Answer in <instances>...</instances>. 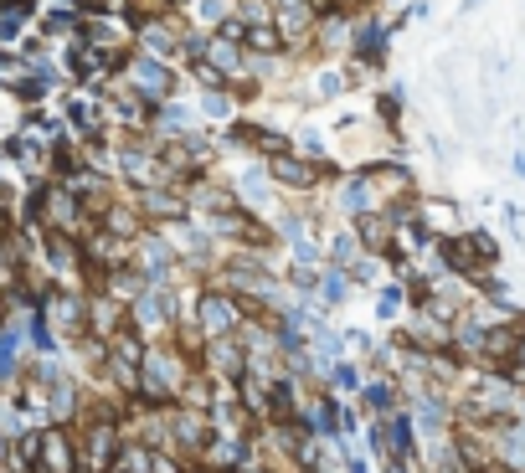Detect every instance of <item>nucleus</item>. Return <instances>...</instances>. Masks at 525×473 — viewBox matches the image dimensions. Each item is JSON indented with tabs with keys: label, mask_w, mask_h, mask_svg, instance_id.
Here are the masks:
<instances>
[{
	"label": "nucleus",
	"mask_w": 525,
	"mask_h": 473,
	"mask_svg": "<svg viewBox=\"0 0 525 473\" xmlns=\"http://www.w3.org/2000/svg\"><path fill=\"white\" fill-rule=\"evenodd\" d=\"M191 371H196V360L181 345L155 340V345H145V360H139V396L155 402V407H170L175 396H181Z\"/></svg>",
	"instance_id": "f257e3e1"
},
{
	"label": "nucleus",
	"mask_w": 525,
	"mask_h": 473,
	"mask_svg": "<svg viewBox=\"0 0 525 473\" xmlns=\"http://www.w3.org/2000/svg\"><path fill=\"white\" fill-rule=\"evenodd\" d=\"M119 83L129 93H139V98H150V103H165L175 93V67L160 62V57H150V52H139V47H129L119 57Z\"/></svg>",
	"instance_id": "f03ea898"
},
{
	"label": "nucleus",
	"mask_w": 525,
	"mask_h": 473,
	"mask_svg": "<svg viewBox=\"0 0 525 473\" xmlns=\"http://www.w3.org/2000/svg\"><path fill=\"white\" fill-rule=\"evenodd\" d=\"M186 319L201 330V340L237 335V324H242V299L232 294V288H201L196 304L186 309Z\"/></svg>",
	"instance_id": "7ed1b4c3"
},
{
	"label": "nucleus",
	"mask_w": 525,
	"mask_h": 473,
	"mask_svg": "<svg viewBox=\"0 0 525 473\" xmlns=\"http://www.w3.org/2000/svg\"><path fill=\"white\" fill-rule=\"evenodd\" d=\"M175 319H181V309H175V294H170V283H145V294H139L129 304V324L139 335H155V340H170L175 335Z\"/></svg>",
	"instance_id": "20e7f679"
},
{
	"label": "nucleus",
	"mask_w": 525,
	"mask_h": 473,
	"mask_svg": "<svg viewBox=\"0 0 525 473\" xmlns=\"http://www.w3.org/2000/svg\"><path fill=\"white\" fill-rule=\"evenodd\" d=\"M186 21L181 16H145V21H134V47L139 52H150V57H160V62H170V67H181V57H186Z\"/></svg>",
	"instance_id": "39448f33"
},
{
	"label": "nucleus",
	"mask_w": 525,
	"mask_h": 473,
	"mask_svg": "<svg viewBox=\"0 0 525 473\" xmlns=\"http://www.w3.org/2000/svg\"><path fill=\"white\" fill-rule=\"evenodd\" d=\"M62 119H67V134L73 139H98L103 129H109V103H103V93L73 83L62 93Z\"/></svg>",
	"instance_id": "423d86ee"
},
{
	"label": "nucleus",
	"mask_w": 525,
	"mask_h": 473,
	"mask_svg": "<svg viewBox=\"0 0 525 473\" xmlns=\"http://www.w3.org/2000/svg\"><path fill=\"white\" fill-rule=\"evenodd\" d=\"M165 417H170V448H175V453H191V458H201L206 448H212V438H217L212 412L186 407V402H170V407H165Z\"/></svg>",
	"instance_id": "0eeeda50"
},
{
	"label": "nucleus",
	"mask_w": 525,
	"mask_h": 473,
	"mask_svg": "<svg viewBox=\"0 0 525 473\" xmlns=\"http://www.w3.org/2000/svg\"><path fill=\"white\" fill-rule=\"evenodd\" d=\"M129 268L145 278V283H170V268H175V247L165 242L160 227H145L134 242H129Z\"/></svg>",
	"instance_id": "6e6552de"
},
{
	"label": "nucleus",
	"mask_w": 525,
	"mask_h": 473,
	"mask_svg": "<svg viewBox=\"0 0 525 473\" xmlns=\"http://www.w3.org/2000/svg\"><path fill=\"white\" fill-rule=\"evenodd\" d=\"M325 175H330L325 160H309V155H294V150H284V155L268 160V180H273V186H284V191H294V196L320 191Z\"/></svg>",
	"instance_id": "1a4fd4ad"
},
{
	"label": "nucleus",
	"mask_w": 525,
	"mask_h": 473,
	"mask_svg": "<svg viewBox=\"0 0 525 473\" xmlns=\"http://www.w3.org/2000/svg\"><path fill=\"white\" fill-rule=\"evenodd\" d=\"M134 206H139V216H145L150 227H160V222H181V216L191 211V206H186V191H181V186H170V180H150V186H134Z\"/></svg>",
	"instance_id": "9d476101"
},
{
	"label": "nucleus",
	"mask_w": 525,
	"mask_h": 473,
	"mask_svg": "<svg viewBox=\"0 0 525 473\" xmlns=\"http://www.w3.org/2000/svg\"><path fill=\"white\" fill-rule=\"evenodd\" d=\"M37 473H78V432H73V422H42Z\"/></svg>",
	"instance_id": "9b49d317"
},
{
	"label": "nucleus",
	"mask_w": 525,
	"mask_h": 473,
	"mask_svg": "<svg viewBox=\"0 0 525 473\" xmlns=\"http://www.w3.org/2000/svg\"><path fill=\"white\" fill-rule=\"evenodd\" d=\"M201 371H212L217 381H242V376H248V345H242L237 335L206 340L201 345Z\"/></svg>",
	"instance_id": "f8f14e48"
},
{
	"label": "nucleus",
	"mask_w": 525,
	"mask_h": 473,
	"mask_svg": "<svg viewBox=\"0 0 525 473\" xmlns=\"http://www.w3.org/2000/svg\"><path fill=\"white\" fill-rule=\"evenodd\" d=\"M392 47V21L387 16H356V31H350V57L381 67Z\"/></svg>",
	"instance_id": "ddd939ff"
},
{
	"label": "nucleus",
	"mask_w": 525,
	"mask_h": 473,
	"mask_svg": "<svg viewBox=\"0 0 525 473\" xmlns=\"http://www.w3.org/2000/svg\"><path fill=\"white\" fill-rule=\"evenodd\" d=\"M129 324V304H119V299H109L103 288H93V294L83 299V330L88 335H98V340H114L119 330Z\"/></svg>",
	"instance_id": "4468645a"
},
{
	"label": "nucleus",
	"mask_w": 525,
	"mask_h": 473,
	"mask_svg": "<svg viewBox=\"0 0 525 473\" xmlns=\"http://www.w3.org/2000/svg\"><path fill=\"white\" fill-rule=\"evenodd\" d=\"M42 458V427H21L6 438V453H0V468L6 473H37Z\"/></svg>",
	"instance_id": "2eb2a0df"
},
{
	"label": "nucleus",
	"mask_w": 525,
	"mask_h": 473,
	"mask_svg": "<svg viewBox=\"0 0 525 473\" xmlns=\"http://www.w3.org/2000/svg\"><path fill=\"white\" fill-rule=\"evenodd\" d=\"M232 134L242 139V150H258V155H284V150H294L289 144V134H278V129H268V124H248V119H232Z\"/></svg>",
	"instance_id": "dca6fc26"
},
{
	"label": "nucleus",
	"mask_w": 525,
	"mask_h": 473,
	"mask_svg": "<svg viewBox=\"0 0 525 473\" xmlns=\"http://www.w3.org/2000/svg\"><path fill=\"white\" fill-rule=\"evenodd\" d=\"M98 288H103V294H109V299H119V304H134L139 294H145V278H139L129 263H119V268H103ZM88 294H93V288H88Z\"/></svg>",
	"instance_id": "f3484780"
},
{
	"label": "nucleus",
	"mask_w": 525,
	"mask_h": 473,
	"mask_svg": "<svg viewBox=\"0 0 525 473\" xmlns=\"http://www.w3.org/2000/svg\"><path fill=\"white\" fill-rule=\"evenodd\" d=\"M232 6H237V0H186V6H181V21H186L191 31H217V26L232 16Z\"/></svg>",
	"instance_id": "a211bd4d"
},
{
	"label": "nucleus",
	"mask_w": 525,
	"mask_h": 473,
	"mask_svg": "<svg viewBox=\"0 0 525 473\" xmlns=\"http://www.w3.org/2000/svg\"><path fill=\"white\" fill-rule=\"evenodd\" d=\"M78 412H83L78 386L67 381V376H57V381L47 386V422H78Z\"/></svg>",
	"instance_id": "6ab92c4d"
},
{
	"label": "nucleus",
	"mask_w": 525,
	"mask_h": 473,
	"mask_svg": "<svg viewBox=\"0 0 525 473\" xmlns=\"http://www.w3.org/2000/svg\"><path fill=\"white\" fill-rule=\"evenodd\" d=\"M417 227L433 232V237H453L459 232V211L448 201H417Z\"/></svg>",
	"instance_id": "aec40b11"
},
{
	"label": "nucleus",
	"mask_w": 525,
	"mask_h": 473,
	"mask_svg": "<svg viewBox=\"0 0 525 473\" xmlns=\"http://www.w3.org/2000/svg\"><path fill=\"white\" fill-rule=\"evenodd\" d=\"M242 47H248L253 57H284V52H289L284 31H278L273 21H258V26H248V36H242Z\"/></svg>",
	"instance_id": "412c9836"
},
{
	"label": "nucleus",
	"mask_w": 525,
	"mask_h": 473,
	"mask_svg": "<svg viewBox=\"0 0 525 473\" xmlns=\"http://www.w3.org/2000/svg\"><path fill=\"white\" fill-rule=\"evenodd\" d=\"M376 186H371V180H366V170L356 175V180H345V186H340V206L350 211V216H366V211H376Z\"/></svg>",
	"instance_id": "4be33fe9"
},
{
	"label": "nucleus",
	"mask_w": 525,
	"mask_h": 473,
	"mask_svg": "<svg viewBox=\"0 0 525 473\" xmlns=\"http://www.w3.org/2000/svg\"><path fill=\"white\" fill-rule=\"evenodd\" d=\"M366 180L376 186V196H397V201H402V196L412 191V175H407L402 165H371Z\"/></svg>",
	"instance_id": "5701e85b"
},
{
	"label": "nucleus",
	"mask_w": 525,
	"mask_h": 473,
	"mask_svg": "<svg viewBox=\"0 0 525 473\" xmlns=\"http://www.w3.org/2000/svg\"><path fill=\"white\" fill-rule=\"evenodd\" d=\"M361 402H366V412L387 417V412L397 407V381H392V376H371V381L361 386Z\"/></svg>",
	"instance_id": "b1692460"
},
{
	"label": "nucleus",
	"mask_w": 525,
	"mask_h": 473,
	"mask_svg": "<svg viewBox=\"0 0 525 473\" xmlns=\"http://www.w3.org/2000/svg\"><path fill=\"white\" fill-rule=\"evenodd\" d=\"M314 294H320V299H325V304H340V299H345V294H350V273H345V268H335V263H330V268H325V273H320V288H314Z\"/></svg>",
	"instance_id": "393cba45"
},
{
	"label": "nucleus",
	"mask_w": 525,
	"mask_h": 473,
	"mask_svg": "<svg viewBox=\"0 0 525 473\" xmlns=\"http://www.w3.org/2000/svg\"><path fill=\"white\" fill-rule=\"evenodd\" d=\"M356 252H361L356 232H335V237H330V263H335V268H350V263H356Z\"/></svg>",
	"instance_id": "a878e982"
},
{
	"label": "nucleus",
	"mask_w": 525,
	"mask_h": 473,
	"mask_svg": "<svg viewBox=\"0 0 525 473\" xmlns=\"http://www.w3.org/2000/svg\"><path fill=\"white\" fill-rule=\"evenodd\" d=\"M314 88H320L325 98H335V93L350 88V72H340V67H320V72H314Z\"/></svg>",
	"instance_id": "bb28decb"
},
{
	"label": "nucleus",
	"mask_w": 525,
	"mask_h": 473,
	"mask_svg": "<svg viewBox=\"0 0 525 473\" xmlns=\"http://www.w3.org/2000/svg\"><path fill=\"white\" fill-rule=\"evenodd\" d=\"M330 386H335V396H350V391H361V376H356V366H330Z\"/></svg>",
	"instance_id": "cd10ccee"
},
{
	"label": "nucleus",
	"mask_w": 525,
	"mask_h": 473,
	"mask_svg": "<svg viewBox=\"0 0 525 473\" xmlns=\"http://www.w3.org/2000/svg\"><path fill=\"white\" fill-rule=\"evenodd\" d=\"M150 473H186V458L175 448H155L150 453Z\"/></svg>",
	"instance_id": "c85d7f7f"
},
{
	"label": "nucleus",
	"mask_w": 525,
	"mask_h": 473,
	"mask_svg": "<svg viewBox=\"0 0 525 473\" xmlns=\"http://www.w3.org/2000/svg\"><path fill=\"white\" fill-rule=\"evenodd\" d=\"M402 299H407L402 288H381V319H397L402 314Z\"/></svg>",
	"instance_id": "c756f323"
},
{
	"label": "nucleus",
	"mask_w": 525,
	"mask_h": 473,
	"mask_svg": "<svg viewBox=\"0 0 525 473\" xmlns=\"http://www.w3.org/2000/svg\"><path fill=\"white\" fill-rule=\"evenodd\" d=\"M186 473H217V468H212V463H191Z\"/></svg>",
	"instance_id": "7c9ffc66"
},
{
	"label": "nucleus",
	"mask_w": 525,
	"mask_h": 473,
	"mask_svg": "<svg viewBox=\"0 0 525 473\" xmlns=\"http://www.w3.org/2000/svg\"><path fill=\"white\" fill-rule=\"evenodd\" d=\"M0 324H6V314H0Z\"/></svg>",
	"instance_id": "2f4dec72"
}]
</instances>
